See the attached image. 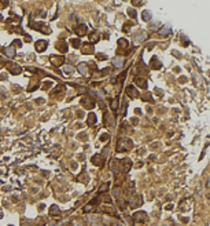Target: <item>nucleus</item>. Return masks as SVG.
Instances as JSON below:
<instances>
[{
    "label": "nucleus",
    "mask_w": 210,
    "mask_h": 226,
    "mask_svg": "<svg viewBox=\"0 0 210 226\" xmlns=\"http://www.w3.org/2000/svg\"><path fill=\"white\" fill-rule=\"evenodd\" d=\"M103 156L102 155H95V156L92 157V163L95 164V165H98V167H102L103 165Z\"/></svg>",
    "instance_id": "obj_15"
},
{
    "label": "nucleus",
    "mask_w": 210,
    "mask_h": 226,
    "mask_svg": "<svg viewBox=\"0 0 210 226\" xmlns=\"http://www.w3.org/2000/svg\"><path fill=\"white\" fill-rule=\"evenodd\" d=\"M70 43H71V46L74 47V48H78L80 44H81V43H80V39H71L70 40Z\"/></svg>",
    "instance_id": "obj_30"
},
{
    "label": "nucleus",
    "mask_w": 210,
    "mask_h": 226,
    "mask_svg": "<svg viewBox=\"0 0 210 226\" xmlns=\"http://www.w3.org/2000/svg\"><path fill=\"white\" fill-rule=\"evenodd\" d=\"M122 167H124V171L125 172H129L131 167H132V161H131V159H124V161H122Z\"/></svg>",
    "instance_id": "obj_22"
},
{
    "label": "nucleus",
    "mask_w": 210,
    "mask_h": 226,
    "mask_svg": "<svg viewBox=\"0 0 210 226\" xmlns=\"http://www.w3.org/2000/svg\"><path fill=\"white\" fill-rule=\"evenodd\" d=\"M93 210V205L92 204H89V205H85V207H84V208H83V211H84V212H89V211H92Z\"/></svg>",
    "instance_id": "obj_34"
},
{
    "label": "nucleus",
    "mask_w": 210,
    "mask_h": 226,
    "mask_svg": "<svg viewBox=\"0 0 210 226\" xmlns=\"http://www.w3.org/2000/svg\"><path fill=\"white\" fill-rule=\"evenodd\" d=\"M96 58H98V59H107V57H106L104 54H98L96 55Z\"/></svg>",
    "instance_id": "obj_38"
},
{
    "label": "nucleus",
    "mask_w": 210,
    "mask_h": 226,
    "mask_svg": "<svg viewBox=\"0 0 210 226\" xmlns=\"http://www.w3.org/2000/svg\"><path fill=\"white\" fill-rule=\"evenodd\" d=\"M77 70L83 75V76H87V75H88V65H87V63H78Z\"/></svg>",
    "instance_id": "obj_17"
},
{
    "label": "nucleus",
    "mask_w": 210,
    "mask_h": 226,
    "mask_svg": "<svg viewBox=\"0 0 210 226\" xmlns=\"http://www.w3.org/2000/svg\"><path fill=\"white\" fill-rule=\"evenodd\" d=\"M111 109H113V110L118 109V98H116V99H113V101H111Z\"/></svg>",
    "instance_id": "obj_32"
},
{
    "label": "nucleus",
    "mask_w": 210,
    "mask_h": 226,
    "mask_svg": "<svg viewBox=\"0 0 210 226\" xmlns=\"http://www.w3.org/2000/svg\"><path fill=\"white\" fill-rule=\"evenodd\" d=\"M133 146L132 141L129 139V138H120L118 139V143H117V150L118 152H124V150H129V149Z\"/></svg>",
    "instance_id": "obj_1"
},
{
    "label": "nucleus",
    "mask_w": 210,
    "mask_h": 226,
    "mask_svg": "<svg viewBox=\"0 0 210 226\" xmlns=\"http://www.w3.org/2000/svg\"><path fill=\"white\" fill-rule=\"evenodd\" d=\"M110 170L114 172V174H118V170H120V161H118V159H114L113 161H111V167H110Z\"/></svg>",
    "instance_id": "obj_19"
},
{
    "label": "nucleus",
    "mask_w": 210,
    "mask_h": 226,
    "mask_svg": "<svg viewBox=\"0 0 210 226\" xmlns=\"http://www.w3.org/2000/svg\"><path fill=\"white\" fill-rule=\"evenodd\" d=\"M133 219L137 222V223H140V222H143V223H146L148 221V217L146 212H143V211H139V212H135L133 214Z\"/></svg>",
    "instance_id": "obj_3"
},
{
    "label": "nucleus",
    "mask_w": 210,
    "mask_h": 226,
    "mask_svg": "<svg viewBox=\"0 0 210 226\" xmlns=\"http://www.w3.org/2000/svg\"><path fill=\"white\" fill-rule=\"evenodd\" d=\"M113 195H114V197H118V196H120V192H118V189H114Z\"/></svg>",
    "instance_id": "obj_39"
},
{
    "label": "nucleus",
    "mask_w": 210,
    "mask_h": 226,
    "mask_svg": "<svg viewBox=\"0 0 210 226\" xmlns=\"http://www.w3.org/2000/svg\"><path fill=\"white\" fill-rule=\"evenodd\" d=\"M111 226H118V225H111Z\"/></svg>",
    "instance_id": "obj_45"
},
{
    "label": "nucleus",
    "mask_w": 210,
    "mask_h": 226,
    "mask_svg": "<svg viewBox=\"0 0 210 226\" xmlns=\"http://www.w3.org/2000/svg\"><path fill=\"white\" fill-rule=\"evenodd\" d=\"M50 59H51V63H52L54 66H61V65H63L65 61H66L63 55H62V57H61V55H52Z\"/></svg>",
    "instance_id": "obj_4"
},
{
    "label": "nucleus",
    "mask_w": 210,
    "mask_h": 226,
    "mask_svg": "<svg viewBox=\"0 0 210 226\" xmlns=\"http://www.w3.org/2000/svg\"><path fill=\"white\" fill-rule=\"evenodd\" d=\"M87 123H88V125H93L96 123V116H95V113H89V115H88Z\"/></svg>",
    "instance_id": "obj_25"
},
{
    "label": "nucleus",
    "mask_w": 210,
    "mask_h": 226,
    "mask_svg": "<svg viewBox=\"0 0 210 226\" xmlns=\"http://www.w3.org/2000/svg\"><path fill=\"white\" fill-rule=\"evenodd\" d=\"M129 47V43L126 39H118V51H125L126 48Z\"/></svg>",
    "instance_id": "obj_12"
},
{
    "label": "nucleus",
    "mask_w": 210,
    "mask_h": 226,
    "mask_svg": "<svg viewBox=\"0 0 210 226\" xmlns=\"http://www.w3.org/2000/svg\"><path fill=\"white\" fill-rule=\"evenodd\" d=\"M109 186H110V183H109V182H106V183H104V185H102V186L99 187V193H102V192H103V190H104V192H106V190H107V189H109Z\"/></svg>",
    "instance_id": "obj_33"
},
{
    "label": "nucleus",
    "mask_w": 210,
    "mask_h": 226,
    "mask_svg": "<svg viewBox=\"0 0 210 226\" xmlns=\"http://www.w3.org/2000/svg\"><path fill=\"white\" fill-rule=\"evenodd\" d=\"M1 66H3V65H1V62H0V69H1Z\"/></svg>",
    "instance_id": "obj_44"
},
{
    "label": "nucleus",
    "mask_w": 210,
    "mask_h": 226,
    "mask_svg": "<svg viewBox=\"0 0 210 226\" xmlns=\"http://www.w3.org/2000/svg\"><path fill=\"white\" fill-rule=\"evenodd\" d=\"M56 48H58L59 53H63V54H65V53L67 51V44H66L63 40L62 41H58V43H56Z\"/></svg>",
    "instance_id": "obj_20"
},
{
    "label": "nucleus",
    "mask_w": 210,
    "mask_h": 226,
    "mask_svg": "<svg viewBox=\"0 0 210 226\" xmlns=\"http://www.w3.org/2000/svg\"><path fill=\"white\" fill-rule=\"evenodd\" d=\"M146 37H147V33H146V32H141L139 36L136 37V43L139 44V43H141V41H144V40H146Z\"/></svg>",
    "instance_id": "obj_26"
},
{
    "label": "nucleus",
    "mask_w": 210,
    "mask_h": 226,
    "mask_svg": "<svg viewBox=\"0 0 210 226\" xmlns=\"http://www.w3.org/2000/svg\"><path fill=\"white\" fill-rule=\"evenodd\" d=\"M7 69H8V72H11L13 75H19L21 72H22V68L19 66V65H17V63H8L7 65Z\"/></svg>",
    "instance_id": "obj_5"
},
{
    "label": "nucleus",
    "mask_w": 210,
    "mask_h": 226,
    "mask_svg": "<svg viewBox=\"0 0 210 226\" xmlns=\"http://www.w3.org/2000/svg\"><path fill=\"white\" fill-rule=\"evenodd\" d=\"M141 17H143V21H146V22H148V21L151 19V13H150V11H143V14H141Z\"/></svg>",
    "instance_id": "obj_28"
},
{
    "label": "nucleus",
    "mask_w": 210,
    "mask_h": 226,
    "mask_svg": "<svg viewBox=\"0 0 210 226\" xmlns=\"http://www.w3.org/2000/svg\"><path fill=\"white\" fill-rule=\"evenodd\" d=\"M109 138H110L109 134H102V135H100V139H102V141H107Z\"/></svg>",
    "instance_id": "obj_37"
},
{
    "label": "nucleus",
    "mask_w": 210,
    "mask_h": 226,
    "mask_svg": "<svg viewBox=\"0 0 210 226\" xmlns=\"http://www.w3.org/2000/svg\"><path fill=\"white\" fill-rule=\"evenodd\" d=\"M133 83H135V84H136L137 87H140V88H143V90H146V88H147V80H146V79L135 77V80H133Z\"/></svg>",
    "instance_id": "obj_9"
},
{
    "label": "nucleus",
    "mask_w": 210,
    "mask_h": 226,
    "mask_svg": "<svg viewBox=\"0 0 210 226\" xmlns=\"http://www.w3.org/2000/svg\"><path fill=\"white\" fill-rule=\"evenodd\" d=\"M143 204V197L141 196H137V195H133L132 199L129 200V205L132 207V208H136V207H140Z\"/></svg>",
    "instance_id": "obj_2"
},
{
    "label": "nucleus",
    "mask_w": 210,
    "mask_h": 226,
    "mask_svg": "<svg viewBox=\"0 0 210 226\" xmlns=\"http://www.w3.org/2000/svg\"><path fill=\"white\" fill-rule=\"evenodd\" d=\"M63 72H65V75L69 76V75H71V73L74 72V69H73V66H65V68H63Z\"/></svg>",
    "instance_id": "obj_29"
},
{
    "label": "nucleus",
    "mask_w": 210,
    "mask_h": 226,
    "mask_svg": "<svg viewBox=\"0 0 210 226\" xmlns=\"http://www.w3.org/2000/svg\"><path fill=\"white\" fill-rule=\"evenodd\" d=\"M137 73H140V75H147V73H148V69L146 68V65H144V62H143L141 57H140L139 66H137Z\"/></svg>",
    "instance_id": "obj_14"
},
{
    "label": "nucleus",
    "mask_w": 210,
    "mask_h": 226,
    "mask_svg": "<svg viewBox=\"0 0 210 226\" xmlns=\"http://www.w3.org/2000/svg\"><path fill=\"white\" fill-rule=\"evenodd\" d=\"M14 46L21 47V41H19V40H15V41H14Z\"/></svg>",
    "instance_id": "obj_41"
},
{
    "label": "nucleus",
    "mask_w": 210,
    "mask_h": 226,
    "mask_svg": "<svg viewBox=\"0 0 210 226\" xmlns=\"http://www.w3.org/2000/svg\"><path fill=\"white\" fill-rule=\"evenodd\" d=\"M150 66H151V69L159 70L161 68H162V63L158 61V58H157V57H153V58H151V61H150Z\"/></svg>",
    "instance_id": "obj_8"
},
{
    "label": "nucleus",
    "mask_w": 210,
    "mask_h": 226,
    "mask_svg": "<svg viewBox=\"0 0 210 226\" xmlns=\"http://www.w3.org/2000/svg\"><path fill=\"white\" fill-rule=\"evenodd\" d=\"M98 37H99V33H98V32H93V33H91V35H89V39H91V41H96V40H98Z\"/></svg>",
    "instance_id": "obj_31"
},
{
    "label": "nucleus",
    "mask_w": 210,
    "mask_h": 226,
    "mask_svg": "<svg viewBox=\"0 0 210 226\" xmlns=\"http://www.w3.org/2000/svg\"><path fill=\"white\" fill-rule=\"evenodd\" d=\"M124 63H125V59L122 58V57H116L114 61H113V65H114L116 68H122Z\"/></svg>",
    "instance_id": "obj_18"
},
{
    "label": "nucleus",
    "mask_w": 210,
    "mask_h": 226,
    "mask_svg": "<svg viewBox=\"0 0 210 226\" xmlns=\"http://www.w3.org/2000/svg\"><path fill=\"white\" fill-rule=\"evenodd\" d=\"M126 93H128V95H129L131 98H136V97L139 95V93L135 90V87H133V86H128V87H126Z\"/></svg>",
    "instance_id": "obj_21"
},
{
    "label": "nucleus",
    "mask_w": 210,
    "mask_h": 226,
    "mask_svg": "<svg viewBox=\"0 0 210 226\" xmlns=\"http://www.w3.org/2000/svg\"><path fill=\"white\" fill-rule=\"evenodd\" d=\"M170 32H172V26H170V25H163L162 28L159 29V36L166 37L168 35H170Z\"/></svg>",
    "instance_id": "obj_11"
},
{
    "label": "nucleus",
    "mask_w": 210,
    "mask_h": 226,
    "mask_svg": "<svg viewBox=\"0 0 210 226\" xmlns=\"http://www.w3.org/2000/svg\"><path fill=\"white\" fill-rule=\"evenodd\" d=\"M132 4H144V1H132Z\"/></svg>",
    "instance_id": "obj_42"
},
{
    "label": "nucleus",
    "mask_w": 210,
    "mask_h": 226,
    "mask_svg": "<svg viewBox=\"0 0 210 226\" xmlns=\"http://www.w3.org/2000/svg\"><path fill=\"white\" fill-rule=\"evenodd\" d=\"M6 4H7V1H0V10H1L3 7H4Z\"/></svg>",
    "instance_id": "obj_40"
},
{
    "label": "nucleus",
    "mask_w": 210,
    "mask_h": 226,
    "mask_svg": "<svg viewBox=\"0 0 210 226\" xmlns=\"http://www.w3.org/2000/svg\"><path fill=\"white\" fill-rule=\"evenodd\" d=\"M47 46H48L47 40H39V41H36V51L37 53H43L44 50H47Z\"/></svg>",
    "instance_id": "obj_7"
},
{
    "label": "nucleus",
    "mask_w": 210,
    "mask_h": 226,
    "mask_svg": "<svg viewBox=\"0 0 210 226\" xmlns=\"http://www.w3.org/2000/svg\"><path fill=\"white\" fill-rule=\"evenodd\" d=\"M110 70H111V68H106V69L102 70V76H107L110 73Z\"/></svg>",
    "instance_id": "obj_36"
},
{
    "label": "nucleus",
    "mask_w": 210,
    "mask_h": 226,
    "mask_svg": "<svg viewBox=\"0 0 210 226\" xmlns=\"http://www.w3.org/2000/svg\"><path fill=\"white\" fill-rule=\"evenodd\" d=\"M128 14L132 17V18H136V11H135V10H132V8H129V10H128Z\"/></svg>",
    "instance_id": "obj_35"
},
{
    "label": "nucleus",
    "mask_w": 210,
    "mask_h": 226,
    "mask_svg": "<svg viewBox=\"0 0 210 226\" xmlns=\"http://www.w3.org/2000/svg\"><path fill=\"white\" fill-rule=\"evenodd\" d=\"M74 32L77 33L78 36H85L87 33H88V28H87V25H84V23H80L78 26L74 28Z\"/></svg>",
    "instance_id": "obj_6"
},
{
    "label": "nucleus",
    "mask_w": 210,
    "mask_h": 226,
    "mask_svg": "<svg viewBox=\"0 0 210 226\" xmlns=\"http://www.w3.org/2000/svg\"><path fill=\"white\" fill-rule=\"evenodd\" d=\"M81 53H83V54H93V46L92 44H85V46H83Z\"/></svg>",
    "instance_id": "obj_23"
},
{
    "label": "nucleus",
    "mask_w": 210,
    "mask_h": 226,
    "mask_svg": "<svg viewBox=\"0 0 210 226\" xmlns=\"http://www.w3.org/2000/svg\"><path fill=\"white\" fill-rule=\"evenodd\" d=\"M71 226H85L83 219H73L71 221Z\"/></svg>",
    "instance_id": "obj_27"
},
{
    "label": "nucleus",
    "mask_w": 210,
    "mask_h": 226,
    "mask_svg": "<svg viewBox=\"0 0 210 226\" xmlns=\"http://www.w3.org/2000/svg\"><path fill=\"white\" fill-rule=\"evenodd\" d=\"M80 139H84V141H87V135L84 134V135H80Z\"/></svg>",
    "instance_id": "obj_43"
},
{
    "label": "nucleus",
    "mask_w": 210,
    "mask_h": 226,
    "mask_svg": "<svg viewBox=\"0 0 210 226\" xmlns=\"http://www.w3.org/2000/svg\"><path fill=\"white\" fill-rule=\"evenodd\" d=\"M15 48H14V46H10V47H6L4 48V54L7 55L8 58H14L15 57Z\"/></svg>",
    "instance_id": "obj_16"
},
{
    "label": "nucleus",
    "mask_w": 210,
    "mask_h": 226,
    "mask_svg": "<svg viewBox=\"0 0 210 226\" xmlns=\"http://www.w3.org/2000/svg\"><path fill=\"white\" fill-rule=\"evenodd\" d=\"M125 193H128L129 196H133L136 193V190H135V182H129V186L126 187V190H125Z\"/></svg>",
    "instance_id": "obj_24"
},
{
    "label": "nucleus",
    "mask_w": 210,
    "mask_h": 226,
    "mask_svg": "<svg viewBox=\"0 0 210 226\" xmlns=\"http://www.w3.org/2000/svg\"><path fill=\"white\" fill-rule=\"evenodd\" d=\"M81 105H84L85 109H92L93 106H95V101L91 99V98H83L81 99Z\"/></svg>",
    "instance_id": "obj_10"
},
{
    "label": "nucleus",
    "mask_w": 210,
    "mask_h": 226,
    "mask_svg": "<svg viewBox=\"0 0 210 226\" xmlns=\"http://www.w3.org/2000/svg\"><path fill=\"white\" fill-rule=\"evenodd\" d=\"M50 215L51 217H59L61 215V208L56 205V204H52L50 207Z\"/></svg>",
    "instance_id": "obj_13"
}]
</instances>
